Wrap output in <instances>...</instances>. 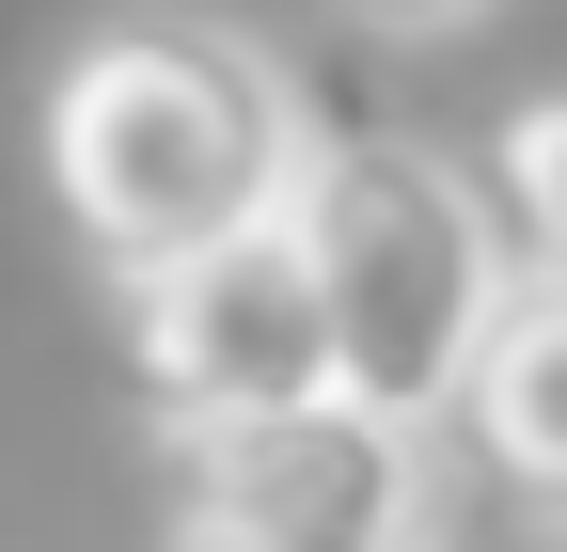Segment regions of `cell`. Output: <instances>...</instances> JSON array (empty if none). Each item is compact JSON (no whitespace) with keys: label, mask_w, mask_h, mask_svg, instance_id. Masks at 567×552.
Returning a JSON list of instances; mask_svg holds the SVG:
<instances>
[{"label":"cell","mask_w":567,"mask_h":552,"mask_svg":"<svg viewBox=\"0 0 567 552\" xmlns=\"http://www.w3.org/2000/svg\"><path fill=\"white\" fill-rule=\"evenodd\" d=\"M300 174H316L300 80L237 17L142 0V17H95L48 63V205L80 222L111 285H158L221 237L300 222Z\"/></svg>","instance_id":"1"},{"label":"cell","mask_w":567,"mask_h":552,"mask_svg":"<svg viewBox=\"0 0 567 552\" xmlns=\"http://www.w3.org/2000/svg\"><path fill=\"white\" fill-rule=\"evenodd\" d=\"M300 253H316V300H331L347 410H379V427L425 442L473 395L488 331L520 300V237L488 205V174H457L410 126H331L316 174H300Z\"/></svg>","instance_id":"2"},{"label":"cell","mask_w":567,"mask_h":552,"mask_svg":"<svg viewBox=\"0 0 567 552\" xmlns=\"http://www.w3.org/2000/svg\"><path fill=\"white\" fill-rule=\"evenodd\" d=\"M126 379H142V410H158L174 442L347 395V379H331V300H316L300 222L221 237V253L158 268V285H126Z\"/></svg>","instance_id":"3"},{"label":"cell","mask_w":567,"mask_h":552,"mask_svg":"<svg viewBox=\"0 0 567 552\" xmlns=\"http://www.w3.org/2000/svg\"><path fill=\"white\" fill-rule=\"evenodd\" d=\"M174 536H268V552H363L410 536V427L379 410H268V427H205L174 442Z\"/></svg>","instance_id":"4"},{"label":"cell","mask_w":567,"mask_h":552,"mask_svg":"<svg viewBox=\"0 0 567 552\" xmlns=\"http://www.w3.org/2000/svg\"><path fill=\"white\" fill-rule=\"evenodd\" d=\"M457 427H473L488 473H505V505L567 536V268H520V300H505V331H488Z\"/></svg>","instance_id":"5"},{"label":"cell","mask_w":567,"mask_h":552,"mask_svg":"<svg viewBox=\"0 0 567 552\" xmlns=\"http://www.w3.org/2000/svg\"><path fill=\"white\" fill-rule=\"evenodd\" d=\"M488 205H505L520 268H567V95H520L488 126Z\"/></svg>","instance_id":"6"},{"label":"cell","mask_w":567,"mask_h":552,"mask_svg":"<svg viewBox=\"0 0 567 552\" xmlns=\"http://www.w3.org/2000/svg\"><path fill=\"white\" fill-rule=\"evenodd\" d=\"M363 32H457V17H488V0H347Z\"/></svg>","instance_id":"7"},{"label":"cell","mask_w":567,"mask_h":552,"mask_svg":"<svg viewBox=\"0 0 567 552\" xmlns=\"http://www.w3.org/2000/svg\"><path fill=\"white\" fill-rule=\"evenodd\" d=\"M174 552H268V536H174ZM363 552H410V536H363Z\"/></svg>","instance_id":"8"}]
</instances>
